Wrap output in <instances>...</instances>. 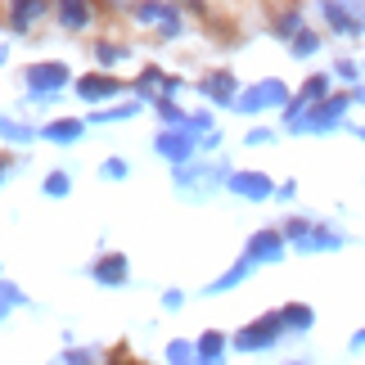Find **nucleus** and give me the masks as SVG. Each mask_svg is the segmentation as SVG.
<instances>
[{
	"instance_id": "nucleus-1",
	"label": "nucleus",
	"mask_w": 365,
	"mask_h": 365,
	"mask_svg": "<svg viewBox=\"0 0 365 365\" xmlns=\"http://www.w3.org/2000/svg\"><path fill=\"white\" fill-rule=\"evenodd\" d=\"M104 91H118V81H108V77H86L81 81V95H86V100L91 95H104Z\"/></svg>"
},
{
	"instance_id": "nucleus-2",
	"label": "nucleus",
	"mask_w": 365,
	"mask_h": 365,
	"mask_svg": "<svg viewBox=\"0 0 365 365\" xmlns=\"http://www.w3.org/2000/svg\"><path fill=\"white\" fill-rule=\"evenodd\" d=\"M63 19H68V27H81V19H86L81 0H63Z\"/></svg>"
},
{
	"instance_id": "nucleus-3",
	"label": "nucleus",
	"mask_w": 365,
	"mask_h": 365,
	"mask_svg": "<svg viewBox=\"0 0 365 365\" xmlns=\"http://www.w3.org/2000/svg\"><path fill=\"white\" fill-rule=\"evenodd\" d=\"M32 81H36V86H50V81L59 86V81H63V68H46V73H36Z\"/></svg>"
},
{
	"instance_id": "nucleus-4",
	"label": "nucleus",
	"mask_w": 365,
	"mask_h": 365,
	"mask_svg": "<svg viewBox=\"0 0 365 365\" xmlns=\"http://www.w3.org/2000/svg\"><path fill=\"white\" fill-rule=\"evenodd\" d=\"M122 266H126L122 257H108V262H104V279H122V275H118V271H122Z\"/></svg>"
},
{
	"instance_id": "nucleus-5",
	"label": "nucleus",
	"mask_w": 365,
	"mask_h": 365,
	"mask_svg": "<svg viewBox=\"0 0 365 365\" xmlns=\"http://www.w3.org/2000/svg\"><path fill=\"white\" fill-rule=\"evenodd\" d=\"M50 135H59V140H73V135H77V122H59Z\"/></svg>"
}]
</instances>
